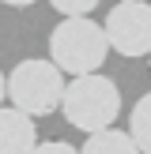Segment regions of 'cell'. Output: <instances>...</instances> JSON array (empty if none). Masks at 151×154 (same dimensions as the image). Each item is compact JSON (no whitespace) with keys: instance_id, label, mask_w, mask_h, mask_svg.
<instances>
[{"instance_id":"1","label":"cell","mask_w":151,"mask_h":154,"mask_svg":"<svg viewBox=\"0 0 151 154\" xmlns=\"http://www.w3.org/2000/svg\"><path fill=\"white\" fill-rule=\"evenodd\" d=\"M110 57L106 30L95 19H60L49 34V60L60 68V75H95Z\"/></svg>"},{"instance_id":"2","label":"cell","mask_w":151,"mask_h":154,"mask_svg":"<svg viewBox=\"0 0 151 154\" xmlns=\"http://www.w3.org/2000/svg\"><path fill=\"white\" fill-rule=\"evenodd\" d=\"M60 113L72 128L95 135L113 128V120L121 117V90L110 75L95 72V75H79L64 87V102H60Z\"/></svg>"},{"instance_id":"3","label":"cell","mask_w":151,"mask_h":154,"mask_svg":"<svg viewBox=\"0 0 151 154\" xmlns=\"http://www.w3.org/2000/svg\"><path fill=\"white\" fill-rule=\"evenodd\" d=\"M64 87L68 83L60 68L42 57H27L8 72V102H11V109L27 113L30 120L57 113L64 102Z\"/></svg>"},{"instance_id":"4","label":"cell","mask_w":151,"mask_h":154,"mask_svg":"<svg viewBox=\"0 0 151 154\" xmlns=\"http://www.w3.org/2000/svg\"><path fill=\"white\" fill-rule=\"evenodd\" d=\"M106 42L121 57H151V4L147 0H132V4L110 8L102 23Z\"/></svg>"},{"instance_id":"5","label":"cell","mask_w":151,"mask_h":154,"mask_svg":"<svg viewBox=\"0 0 151 154\" xmlns=\"http://www.w3.org/2000/svg\"><path fill=\"white\" fill-rule=\"evenodd\" d=\"M38 147V128L27 113L4 105L0 109V154H34Z\"/></svg>"},{"instance_id":"6","label":"cell","mask_w":151,"mask_h":154,"mask_svg":"<svg viewBox=\"0 0 151 154\" xmlns=\"http://www.w3.org/2000/svg\"><path fill=\"white\" fill-rule=\"evenodd\" d=\"M79 154H140V147L132 143V135L121 128H106V132L87 135V143L79 147Z\"/></svg>"},{"instance_id":"7","label":"cell","mask_w":151,"mask_h":154,"mask_svg":"<svg viewBox=\"0 0 151 154\" xmlns=\"http://www.w3.org/2000/svg\"><path fill=\"white\" fill-rule=\"evenodd\" d=\"M128 135H132V143L140 147V154H151V90L132 105V113H128Z\"/></svg>"},{"instance_id":"8","label":"cell","mask_w":151,"mask_h":154,"mask_svg":"<svg viewBox=\"0 0 151 154\" xmlns=\"http://www.w3.org/2000/svg\"><path fill=\"white\" fill-rule=\"evenodd\" d=\"M64 19H91V11L98 8V0H49Z\"/></svg>"},{"instance_id":"9","label":"cell","mask_w":151,"mask_h":154,"mask_svg":"<svg viewBox=\"0 0 151 154\" xmlns=\"http://www.w3.org/2000/svg\"><path fill=\"white\" fill-rule=\"evenodd\" d=\"M34 154H79L72 147V143H64V139H45V143H38Z\"/></svg>"},{"instance_id":"10","label":"cell","mask_w":151,"mask_h":154,"mask_svg":"<svg viewBox=\"0 0 151 154\" xmlns=\"http://www.w3.org/2000/svg\"><path fill=\"white\" fill-rule=\"evenodd\" d=\"M4 98H8V75L0 72V109H4Z\"/></svg>"},{"instance_id":"11","label":"cell","mask_w":151,"mask_h":154,"mask_svg":"<svg viewBox=\"0 0 151 154\" xmlns=\"http://www.w3.org/2000/svg\"><path fill=\"white\" fill-rule=\"evenodd\" d=\"M0 4H8V8H30V4H38V0H0Z\"/></svg>"},{"instance_id":"12","label":"cell","mask_w":151,"mask_h":154,"mask_svg":"<svg viewBox=\"0 0 151 154\" xmlns=\"http://www.w3.org/2000/svg\"><path fill=\"white\" fill-rule=\"evenodd\" d=\"M117 4H132V0H117Z\"/></svg>"},{"instance_id":"13","label":"cell","mask_w":151,"mask_h":154,"mask_svg":"<svg viewBox=\"0 0 151 154\" xmlns=\"http://www.w3.org/2000/svg\"><path fill=\"white\" fill-rule=\"evenodd\" d=\"M147 60H151V57H147Z\"/></svg>"}]
</instances>
